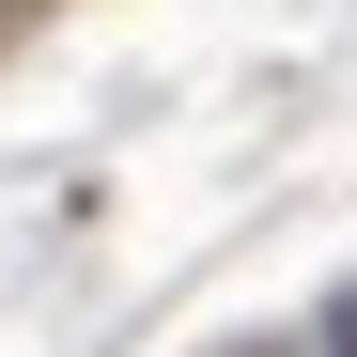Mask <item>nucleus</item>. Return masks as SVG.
I'll return each mask as SVG.
<instances>
[{"label":"nucleus","instance_id":"2","mask_svg":"<svg viewBox=\"0 0 357 357\" xmlns=\"http://www.w3.org/2000/svg\"><path fill=\"white\" fill-rule=\"evenodd\" d=\"M233 357H295V342H233Z\"/></svg>","mask_w":357,"mask_h":357},{"label":"nucleus","instance_id":"1","mask_svg":"<svg viewBox=\"0 0 357 357\" xmlns=\"http://www.w3.org/2000/svg\"><path fill=\"white\" fill-rule=\"evenodd\" d=\"M311 357H357V280L326 295V342H311Z\"/></svg>","mask_w":357,"mask_h":357}]
</instances>
